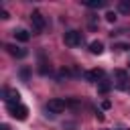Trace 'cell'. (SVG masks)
I'll list each match as a JSON object with an SVG mask.
<instances>
[{"label": "cell", "instance_id": "obj_17", "mask_svg": "<svg viewBox=\"0 0 130 130\" xmlns=\"http://www.w3.org/2000/svg\"><path fill=\"white\" fill-rule=\"evenodd\" d=\"M0 18H2V20H8V18H10L8 10H0Z\"/></svg>", "mask_w": 130, "mask_h": 130}, {"label": "cell", "instance_id": "obj_19", "mask_svg": "<svg viewBox=\"0 0 130 130\" xmlns=\"http://www.w3.org/2000/svg\"><path fill=\"white\" fill-rule=\"evenodd\" d=\"M0 130H10V126H8V124H2V126H0Z\"/></svg>", "mask_w": 130, "mask_h": 130}, {"label": "cell", "instance_id": "obj_15", "mask_svg": "<svg viewBox=\"0 0 130 130\" xmlns=\"http://www.w3.org/2000/svg\"><path fill=\"white\" fill-rule=\"evenodd\" d=\"M114 49H116V51H126V49H130V47H128L126 43H118V45H114Z\"/></svg>", "mask_w": 130, "mask_h": 130}, {"label": "cell", "instance_id": "obj_18", "mask_svg": "<svg viewBox=\"0 0 130 130\" xmlns=\"http://www.w3.org/2000/svg\"><path fill=\"white\" fill-rule=\"evenodd\" d=\"M110 106H112V104H110V100H104V102H102V108H104V110H108Z\"/></svg>", "mask_w": 130, "mask_h": 130}, {"label": "cell", "instance_id": "obj_11", "mask_svg": "<svg viewBox=\"0 0 130 130\" xmlns=\"http://www.w3.org/2000/svg\"><path fill=\"white\" fill-rule=\"evenodd\" d=\"M118 12L120 14H130V0H120L118 2Z\"/></svg>", "mask_w": 130, "mask_h": 130}, {"label": "cell", "instance_id": "obj_12", "mask_svg": "<svg viewBox=\"0 0 130 130\" xmlns=\"http://www.w3.org/2000/svg\"><path fill=\"white\" fill-rule=\"evenodd\" d=\"M110 89H112V83H110V81H106V79H104V81H100V83H98V91H100V93H108Z\"/></svg>", "mask_w": 130, "mask_h": 130}, {"label": "cell", "instance_id": "obj_10", "mask_svg": "<svg viewBox=\"0 0 130 130\" xmlns=\"http://www.w3.org/2000/svg\"><path fill=\"white\" fill-rule=\"evenodd\" d=\"M89 51H91L93 55H102V53H104V43H102V41H93V43H89Z\"/></svg>", "mask_w": 130, "mask_h": 130}, {"label": "cell", "instance_id": "obj_8", "mask_svg": "<svg viewBox=\"0 0 130 130\" xmlns=\"http://www.w3.org/2000/svg\"><path fill=\"white\" fill-rule=\"evenodd\" d=\"M114 77L118 79L116 85H118L120 89H124V87H126V81H128V73H126L124 69H116V71H114Z\"/></svg>", "mask_w": 130, "mask_h": 130}, {"label": "cell", "instance_id": "obj_13", "mask_svg": "<svg viewBox=\"0 0 130 130\" xmlns=\"http://www.w3.org/2000/svg\"><path fill=\"white\" fill-rule=\"evenodd\" d=\"M85 6L87 8H102V6H106V2L104 0H91V2H85Z\"/></svg>", "mask_w": 130, "mask_h": 130}, {"label": "cell", "instance_id": "obj_16", "mask_svg": "<svg viewBox=\"0 0 130 130\" xmlns=\"http://www.w3.org/2000/svg\"><path fill=\"white\" fill-rule=\"evenodd\" d=\"M67 106H69V108H79V102L71 98V100H67Z\"/></svg>", "mask_w": 130, "mask_h": 130}, {"label": "cell", "instance_id": "obj_14", "mask_svg": "<svg viewBox=\"0 0 130 130\" xmlns=\"http://www.w3.org/2000/svg\"><path fill=\"white\" fill-rule=\"evenodd\" d=\"M116 18H118L116 12H106V20H108V22H116Z\"/></svg>", "mask_w": 130, "mask_h": 130}, {"label": "cell", "instance_id": "obj_7", "mask_svg": "<svg viewBox=\"0 0 130 130\" xmlns=\"http://www.w3.org/2000/svg\"><path fill=\"white\" fill-rule=\"evenodd\" d=\"M4 49H6L12 57H16V59H22V57H26V55H28V51H26V49L16 47V45H10V43H8V45H4Z\"/></svg>", "mask_w": 130, "mask_h": 130}, {"label": "cell", "instance_id": "obj_4", "mask_svg": "<svg viewBox=\"0 0 130 130\" xmlns=\"http://www.w3.org/2000/svg\"><path fill=\"white\" fill-rule=\"evenodd\" d=\"M2 100L6 102V104H20L18 100H20V93H18V89H14V87H4L2 89Z\"/></svg>", "mask_w": 130, "mask_h": 130}, {"label": "cell", "instance_id": "obj_1", "mask_svg": "<svg viewBox=\"0 0 130 130\" xmlns=\"http://www.w3.org/2000/svg\"><path fill=\"white\" fill-rule=\"evenodd\" d=\"M63 41H65L67 47H79V45L83 43V35H81L79 30H67V32L63 35Z\"/></svg>", "mask_w": 130, "mask_h": 130}, {"label": "cell", "instance_id": "obj_9", "mask_svg": "<svg viewBox=\"0 0 130 130\" xmlns=\"http://www.w3.org/2000/svg\"><path fill=\"white\" fill-rule=\"evenodd\" d=\"M14 39L20 41V43H26V41L30 39V32L24 30V28H16V30H14Z\"/></svg>", "mask_w": 130, "mask_h": 130}, {"label": "cell", "instance_id": "obj_5", "mask_svg": "<svg viewBox=\"0 0 130 130\" xmlns=\"http://www.w3.org/2000/svg\"><path fill=\"white\" fill-rule=\"evenodd\" d=\"M30 22H32V26H35V30H45V26H47V20H45V16L39 12V10H35L32 14H30Z\"/></svg>", "mask_w": 130, "mask_h": 130}, {"label": "cell", "instance_id": "obj_6", "mask_svg": "<svg viewBox=\"0 0 130 130\" xmlns=\"http://www.w3.org/2000/svg\"><path fill=\"white\" fill-rule=\"evenodd\" d=\"M83 77L91 83H100V81H104V69H89L83 73Z\"/></svg>", "mask_w": 130, "mask_h": 130}, {"label": "cell", "instance_id": "obj_3", "mask_svg": "<svg viewBox=\"0 0 130 130\" xmlns=\"http://www.w3.org/2000/svg\"><path fill=\"white\" fill-rule=\"evenodd\" d=\"M65 108H67V102L61 100V98H53V100L47 102V110H49L51 116H53V114H61Z\"/></svg>", "mask_w": 130, "mask_h": 130}, {"label": "cell", "instance_id": "obj_2", "mask_svg": "<svg viewBox=\"0 0 130 130\" xmlns=\"http://www.w3.org/2000/svg\"><path fill=\"white\" fill-rule=\"evenodd\" d=\"M8 112L16 120H26V116H28V108L22 104H8Z\"/></svg>", "mask_w": 130, "mask_h": 130}]
</instances>
